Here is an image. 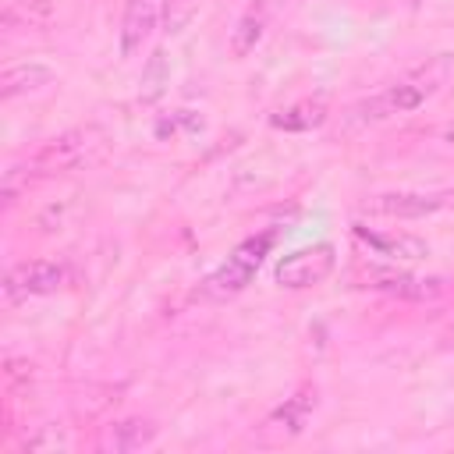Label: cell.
I'll return each mask as SVG.
<instances>
[{"mask_svg": "<svg viewBox=\"0 0 454 454\" xmlns=\"http://www.w3.org/2000/svg\"><path fill=\"white\" fill-rule=\"evenodd\" d=\"M89 145H92V135L89 131H67L53 142H46L35 156H32V167L53 174V170H71L74 163H82L89 156Z\"/></svg>", "mask_w": 454, "mask_h": 454, "instance_id": "6", "label": "cell"}, {"mask_svg": "<svg viewBox=\"0 0 454 454\" xmlns=\"http://www.w3.org/2000/svg\"><path fill=\"white\" fill-rule=\"evenodd\" d=\"M262 25H266V18H262L259 11H248V14L234 25V32H231V53H234V57H248V53L259 46V39H262Z\"/></svg>", "mask_w": 454, "mask_h": 454, "instance_id": "15", "label": "cell"}, {"mask_svg": "<svg viewBox=\"0 0 454 454\" xmlns=\"http://www.w3.org/2000/svg\"><path fill=\"white\" fill-rule=\"evenodd\" d=\"M156 440V426L149 419H121L114 426H106L103 433V450H114V454H128V450H142Z\"/></svg>", "mask_w": 454, "mask_h": 454, "instance_id": "11", "label": "cell"}, {"mask_svg": "<svg viewBox=\"0 0 454 454\" xmlns=\"http://www.w3.org/2000/svg\"><path fill=\"white\" fill-rule=\"evenodd\" d=\"M64 266L60 262H50V259H32V262H18L7 270L4 277V294L11 301H21V298H32V294H53L60 284H64Z\"/></svg>", "mask_w": 454, "mask_h": 454, "instance_id": "3", "label": "cell"}, {"mask_svg": "<svg viewBox=\"0 0 454 454\" xmlns=\"http://www.w3.org/2000/svg\"><path fill=\"white\" fill-rule=\"evenodd\" d=\"M53 74H50V67H43V64H14V67H7L4 74H0V96L4 99H14V96H21V92H32V89H39V85H46Z\"/></svg>", "mask_w": 454, "mask_h": 454, "instance_id": "13", "label": "cell"}, {"mask_svg": "<svg viewBox=\"0 0 454 454\" xmlns=\"http://www.w3.org/2000/svg\"><path fill=\"white\" fill-rule=\"evenodd\" d=\"M426 96H429V89H426V85H419V82H397V85L383 89L380 96H372V99L358 103L351 114H355L358 121H383V117L408 114V110L422 106V103H426Z\"/></svg>", "mask_w": 454, "mask_h": 454, "instance_id": "4", "label": "cell"}, {"mask_svg": "<svg viewBox=\"0 0 454 454\" xmlns=\"http://www.w3.org/2000/svg\"><path fill=\"white\" fill-rule=\"evenodd\" d=\"M163 0H128L124 7V21H121V53L131 60L142 53V46L149 43L156 21H160Z\"/></svg>", "mask_w": 454, "mask_h": 454, "instance_id": "5", "label": "cell"}, {"mask_svg": "<svg viewBox=\"0 0 454 454\" xmlns=\"http://www.w3.org/2000/svg\"><path fill=\"white\" fill-rule=\"evenodd\" d=\"M312 408H316V387H301V390H294L262 426H266V429H277V433H284V436H294V433H301V426L309 422Z\"/></svg>", "mask_w": 454, "mask_h": 454, "instance_id": "10", "label": "cell"}, {"mask_svg": "<svg viewBox=\"0 0 454 454\" xmlns=\"http://www.w3.org/2000/svg\"><path fill=\"white\" fill-rule=\"evenodd\" d=\"M323 121H326V103L323 99H298V103H291V106H284L270 117V124L280 128V131H312Z\"/></svg>", "mask_w": 454, "mask_h": 454, "instance_id": "12", "label": "cell"}, {"mask_svg": "<svg viewBox=\"0 0 454 454\" xmlns=\"http://www.w3.org/2000/svg\"><path fill=\"white\" fill-rule=\"evenodd\" d=\"M337 266V248L319 241V245H309V248H298V252H287L277 270H273V280L287 291H301V287H312V284H323Z\"/></svg>", "mask_w": 454, "mask_h": 454, "instance_id": "2", "label": "cell"}, {"mask_svg": "<svg viewBox=\"0 0 454 454\" xmlns=\"http://www.w3.org/2000/svg\"><path fill=\"white\" fill-rule=\"evenodd\" d=\"M447 199L450 195H436V192H387V195H376L365 209L383 216H426L443 209Z\"/></svg>", "mask_w": 454, "mask_h": 454, "instance_id": "7", "label": "cell"}, {"mask_svg": "<svg viewBox=\"0 0 454 454\" xmlns=\"http://www.w3.org/2000/svg\"><path fill=\"white\" fill-rule=\"evenodd\" d=\"M53 18V0H14L4 11V28H43Z\"/></svg>", "mask_w": 454, "mask_h": 454, "instance_id": "14", "label": "cell"}, {"mask_svg": "<svg viewBox=\"0 0 454 454\" xmlns=\"http://www.w3.org/2000/svg\"><path fill=\"white\" fill-rule=\"evenodd\" d=\"M369 287L397 294V298H411V301H426V298L443 294L440 277H411V273H394V270H369Z\"/></svg>", "mask_w": 454, "mask_h": 454, "instance_id": "8", "label": "cell"}, {"mask_svg": "<svg viewBox=\"0 0 454 454\" xmlns=\"http://www.w3.org/2000/svg\"><path fill=\"white\" fill-rule=\"evenodd\" d=\"M270 248H273V231H262V234L245 238V241L227 255V262L206 280V294H209V298H231V294L245 291V287L252 284L255 270L262 266V259L270 255Z\"/></svg>", "mask_w": 454, "mask_h": 454, "instance_id": "1", "label": "cell"}, {"mask_svg": "<svg viewBox=\"0 0 454 454\" xmlns=\"http://www.w3.org/2000/svg\"><path fill=\"white\" fill-rule=\"evenodd\" d=\"M355 238L372 248L376 255H387V259H397V262H415V259H426L429 255V245L415 234H380V231H365L362 223L355 227Z\"/></svg>", "mask_w": 454, "mask_h": 454, "instance_id": "9", "label": "cell"}]
</instances>
